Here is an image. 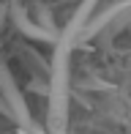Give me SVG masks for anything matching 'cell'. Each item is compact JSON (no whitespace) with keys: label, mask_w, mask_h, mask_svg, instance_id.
I'll use <instances>...</instances> for the list:
<instances>
[{"label":"cell","mask_w":131,"mask_h":134,"mask_svg":"<svg viewBox=\"0 0 131 134\" xmlns=\"http://www.w3.org/2000/svg\"><path fill=\"white\" fill-rule=\"evenodd\" d=\"M98 0H82L76 5L74 16L66 22L60 30V38L52 52V74H49V107H46V118H49V134H66V120H68V63L71 52L79 44V36L85 33L90 14L96 8Z\"/></svg>","instance_id":"obj_1"},{"label":"cell","mask_w":131,"mask_h":134,"mask_svg":"<svg viewBox=\"0 0 131 134\" xmlns=\"http://www.w3.org/2000/svg\"><path fill=\"white\" fill-rule=\"evenodd\" d=\"M0 93H3V101L11 107L14 120L19 123L22 131L25 134H41L38 126H35V120H33V115H30V109H27L25 96H22V90H19V85H16V80H14V74H11V69H8V63H5L3 55H0Z\"/></svg>","instance_id":"obj_2"},{"label":"cell","mask_w":131,"mask_h":134,"mask_svg":"<svg viewBox=\"0 0 131 134\" xmlns=\"http://www.w3.org/2000/svg\"><path fill=\"white\" fill-rule=\"evenodd\" d=\"M8 14H11V22L16 25V30H19V33L25 36L27 41H46V44H52V47L57 44L60 33H57V30L44 27V25H33V22H30V16H27V8L19 3V0H11Z\"/></svg>","instance_id":"obj_3"},{"label":"cell","mask_w":131,"mask_h":134,"mask_svg":"<svg viewBox=\"0 0 131 134\" xmlns=\"http://www.w3.org/2000/svg\"><path fill=\"white\" fill-rule=\"evenodd\" d=\"M38 11H41V25L49 27V30H55V25H52V19H49V11L44 8V3H38Z\"/></svg>","instance_id":"obj_4"},{"label":"cell","mask_w":131,"mask_h":134,"mask_svg":"<svg viewBox=\"0 0 131 134\" xmlns=\"http://www.w3.org/2000/svg\"><path fill=\"white\" fill-rule=\"evenodd\" d=\"M3 19H5V5L0 3V25H3Z\"/></svg>","instance_id":"obj_5"},{"label":"cell","mask_w":131,"mask_h":134,"mask_svg":"<svg viewBox=\"0 0 131 134\" xmlns=\"http://www.w3.org/2000/svg\"><path fill=\"white\" fill-rule=\"evenodd\" d=\"M128 30H131V27H128Z\"/></svg>","instance_id":"obj_6"}]
</instances>
